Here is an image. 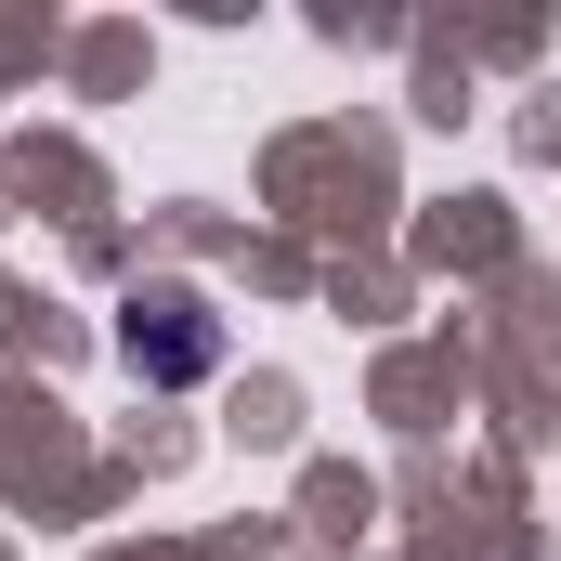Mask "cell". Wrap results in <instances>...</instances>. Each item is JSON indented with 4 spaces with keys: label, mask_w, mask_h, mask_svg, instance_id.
Returning a JSON list of instances; mask_svg holds the SVG:
<instances>
[{
    "label": "cell",
    "mask_w": 561,
    "mask_h": 561,
    "mask_svg": "<svg viewBox=\"0 0 561 561\" xmlns=\"http://www.w3.org/2000/svg\"><path fill=\"white\" fill-rule=\"evenodd\" d=\"M118 353H131V379H209L222 327H209V300H196V287H157L131 327H118Z\"/></svg>",
    "instance_id": "6da1fadb"
}]
</instances>
